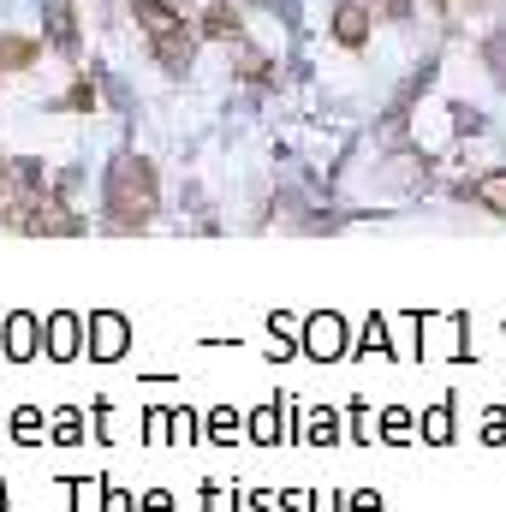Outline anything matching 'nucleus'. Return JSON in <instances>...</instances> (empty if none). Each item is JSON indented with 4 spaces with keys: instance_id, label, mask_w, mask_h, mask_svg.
Masks as SVG:
<instances>
[{
    "instance_id": "1",
    "label": "nucleus",
    "mask_w": 506,
    "mask_h": 512,
    "mask_svg": "<svg viewBox=\"0 0 506 512\" xmlns=\"http://www.w3.org/2000/svg\"><path fill=\"white\" fill-rule=\"evenodd\" d=\"M161 221V173L143 155H114L102 173V227L108 233H149Z\"/></svg>"
},
{
    "instance_id": "2",
    "label": "nucleus",
    "mask_w": 506,
    "mask_h": 512,
    "mask_svg": "<svg viewBox=\"0 0 506 512\" xmlns=\"http://www.w3.org/2000/svg\"><path fill=\"white\" fill-rule=\"evenodd\" d=\"M298 352L316 358V364H346V358H352V322H346L340 310H316V316H304Z\"/></svg>"
},
{
    "instance_id": "3",
    "label": "nucleus",
    "mask_w": 506,
    "mask_h": 512,
    "mask_svg": "<svg viewBox=\"0 0 506 512\" xmlns=\"http://www.w3.org/2000/svg\"><path fill=\"white\" fill-rule=\"evenodd\" d=\"M84 352L96 364H120L131 352V316L126 310H90L84 316Z\"/></svg>"
},
{
    "instance_id": "4",
    "label": "nucleus",
    "mask_w": 506,
    "mask_h": 512,
    "mask_svg": "<svg viewBox=\"0 0 506 512\" xmlns=\"http://www.w3.org/2000/svg\"><path fill=\"white\" fill-rule=\"evenodd\" d=\"M42 352H48L54 364H72V358L84 352V316H78V310L42 316Z\"/></svg>"
},
{
    "instance_id": "5",
    "label": "nucleus",
    "mask_w": 506,
    "mask_h": 512,
    "mask_svg": "<svg viewBox=\"0 0 506 512\" xmlns=\"http://www.w3.org/2000/svg\"><path fill=\"white\" fill-rule=\"evenodd\" d=\"M298 447H340L346 441V417L334 411V405H298V435H292Z\"/></svg>"
},
{
    "instance_id": "6",
    "label": "nucleus",
    "mask_w": 506,
    "mask_h": 512,
    "mask_svg": "<svg viewBox=\"0 0 506 512\" xmlns=\"http://www.w3.org/2000/svg\"><path fill=\"white\" fill-rule=\"evenodd\" d=\"M0 352H6L12 364H30V358L42 352V316H36V310H12V316L0 322Z\"/></svg>"
},
{
    "instance_id": "7",
    "label": "nucleus",
    "mask_w": 506,
    "mask_h": 512,
    "mask_svg": "<svg viewBox=\"0 0 506 512\" xmlns=\"http://www.w3.org/2000/svg\"><path fill=\"white\" fill-rule=\"evenodd\" d=\"M370 30H376V6L370 0H340L334 6V42L340 48H364Z\"/></svg>"
},
{
    "instance_id": "8",
    "label": "nucleus",
    "mask_w": 506,
    "mask_h": 512,
    "mask_svg": "<svg viewBox=\"0 0 506 512\" xmlns=\"http://www.w3.org/2000/svg\"><path fill=\"white\" fill-rule=\"evenodd\" d=\"M459 197H465V203H477V209H489V215H501V221H506V167L495 161V167L471 173V179L459 185Z\"/></svg>"
},
{
    "instance_id": "9",
    "label": "nucleus",
    "mask_w": 506,
    "mask_h": 512,
    "mask_svg": "<svg viewBox=\"0 0 506 512\" xmlns=\"http://www.w3.org/2000/svg\"><path fill=\"white\" fill-rule=\"evenodd\" d=\"M417 340H423V310H399V316H387V358L417 364Z\"/></svg>"
},
{
    "instance_id": "10",
    "label": "nucleus",
    "mask_w": 506,
    "mask_h": 512,
    "mask_svg": "<svg viewBox=\"0 0 506 512\" xmlns=\"http://www.w3.org/2000/svg\"><path fill=\"white\" fill-rule=\"evenodd\" d=\"M268 334H274V352H268V358H298L304 316H292V310H274V316H268Z\"/></svg>"
},
{
    "instance_id": "11",
    "label": "nucleus",
    "mask_w": 506,
    "mask_h": 512,
    "mask_svg": "<svg viewBox=\"0 0 506 512\" xmlns=\"http://www.w3.org/2000/svg\"><path fill=\"white\" fill-rule=\"evenodd\" d=\"M36 60H42L36 36H0V72H30Z\"/></svg>"
},
{
    "instance_id": "12",
    "label": "nucleus",
    "mask_w": 506,
    "mask_h": 512,
    "mask_svg": "<svg viewBox=\"0 0 506 512\" xmlns=\"http://www.w3.org/2000/svg\"><path fill=\"white\" fill-rule=\"evenodd\" d=\"M197 24H203V36H209V42H233V36H245V24H239V12H233L227 0H215V6H209V12H203Z\"/></svg>"
},
{
    "instance_id": "13",
    "label": "nucleus",
    "mask_w": 506,
    "mask_h": 512,
    "mask_svg": "<svg viewBox=\"0 0 506 512\" xmlns=\"http://www.w3.org/2000/svg\"><path fill=\"white\" fill-rule=\"evenodd\" d=\"M423 441H429V447H447V441H453V393H441V399L423 411Z\"/></svg>"
},
{
    "instance_id": "14",
    "label": "nucleus",
    "mask_w": 506,
    "mask_h": 512,
    "mask_svg": "<svg viewBox=\"0 0 506 512\" xmlns=\"http://www.w3.org/2000/svg\"><path fill=\"white\" fill-rule=\"evenodd\" d=\"M346 429H352V441H358V447H381V417L364 405V399H352V405H346Z\"/></svg>"
},
{
    "instance_id": "15",
    "label": "nucleus",
    "mask_w": 506,
    "mask_h": 512,
    "mask_svg": "<svg viewBox=\"0 0 506 512\" xmlns=\"http://www.w3.org/2000/svg\"><path fill=\"white\" fill-rule=\"evenodd\" d=\"M352 358H387V316L381 310L364 316V334L352 340Z\"/></svg>"
},
{
    "instance_id": "16",
    "label": "nucleus",
    "mask_w": 506,
    "mask_h": 512,
    "mask_svg": "<svg viewBox=\"0 0 506 512\" xmlns=\"http://www.w3.org/2000/svg\"><path fill=\"white\" fill-rule=\"evenodd\" d=\"M6 423H12V441H18V447H42V435H48V423H42L36 405H18Z\"/></svg>"
},
{
    "instance_id": "17",
    "label": "nucleus",
    "mask_w": 506,
    "mask_h": 512,
    "mask_svg": "<svg viewBox=\"0 0 506 512\" xmlns=\"http://www.w3.org/2000/svg\"><path fill=\"white\" fill-rule=\"evenodd\" d=\"M203 429H209V441H215V447H233V441H239V429H245V417H239L233 405H215Z\"/></svg>"
},
{
    "instance_id": "18",
    "label": "nucleus",
    "mask_w": 506,
    "mask_h": 512,
    "mask_svg": "<svg viewBox=\"0 0 506 512\" xmlns=\"http://www.w3.org/2000/svg\"><path fill=\"white\" fill-rule=\"evenodd\" d=\"M54 441L60 447H84V411L78 405H60L54 411Z\"/></svg>"
},
{
    "instance_id": "19",
    "label": "nucleus",
    "mask_w": 506,
    "mask_h": 512,
    "mask_svg": "<svg viewBox=\"0 0 506 512\" xmlns=\"http://www.w3.org/2000/svg\"><path fill=\"white\" fill-rule=\"evenodd\" d=\"M197 441V411L191 405H173L167 411V447H191Z\"/></svg>"
},
{
    "instance_id": "20",
    "label": "nucleus",
    "mask_w": 506,
    "mask_h": 512,
    "mask_svg": "<svg viewBox=\"0 0 506 512\" xmlns=\"http://www.w3.org/2000/svg\"><path fill=\"white\" fill-rule=\"evenodd\" d=\"M72 489V512H102V489L108 477H84V483H66Z\"/></svg>"
},
{
    "instance_id": "21",
    "label": "nucleus",
    "mask_w": 506,
    "mask_h": 512,
    "mask_svg": "<svg viewBox=\"0 0 506 512\" xmlns=\"http://www.w3.org/2000/svg\"><path fill=\"white\" fill-rule=\"evenodd\" d=\"M411 435V411L405 405H387L381 411V441H405Z\"/></svg>"
},
{
    "instance_id": "22",
    "label": "nucleus",
    "mask_w": 506,
    "mask_h": 512,
    "mask_svg": "<svg viewBox=\"0 0 506 512\" xmlns=\"http://www.w3.org/2000/svg\"><path fill=\"white\" fill-rule=\"evenodd\" d=\"M143 441H149V447H167V411H161V405L143 411Z\"/></svg>"
},
{
    "instance_id": "23",
    "label": "nucleus",
    "mask_w": 506,
    "mask_h": 512,
    "mask_svg": "<svg viewBox=\"0 0 506 512\" xmlns=\"http://www.w3.org/2000/svg\"><path fill=\"white\" fill-rule=\"evenodd\" d=\"M203 512H239V495L221 483H203Z\"/></svg>"
},
{
    "instance_id": "24",
    "label": "nucleus",
    "mask_w": 506,
    "mask_h": 512,
    "mask_svg": "<svg viewBox=\"0 0 506 512\" xmlns=\"http://www.w3.org/2000/svg\"><path fill=\"white\" fill-rule=\"evenodd\" d=\"M304 512H346V495H334V489H304Z\"/></svg>"
},
{
    "instance_id": "25",
    "label": "nucleus",
    "mask_w": 506,
    "mask_h": 512,
    "mask_svg": "<svg viewBox=\"0 0 506 512\" xmlns=\"http://www.w3.org/2000/svg\"><path fill=\"white\" fill-rule=\"evenodd\" d=\"M483 441H489V447H506V405H489V417H483Z\"/></svg>"
},
{
    "instance_id": "26",
    "label": "nucleus",
    "mask_w": 506,
    "mask_h": 512,
    "mask_svg": "<svg viewBox=\"0 0 506 512\" xmlns=\"http://www.w3.org/2000/svg\"><path fill=\"white\" fill-rule=\"evenodd\" d=\"M239 512H274V489H251V495L239 501Z\"/></svg>"
},
{
    "instance_id": "27",
    "label": "nucleus",
    "mask_w": 506,
    "mask_h": 512,
    "mask_svg": "<svg viewBox=\"0 0 506 512\" xmlns=\"http://www.w3.org/2000/svg\"><path fill=\"white\" fill-rule=\"evenodd\" d=\"M137 512H173V495H167V489H149V495L137 501Z\"/></svg>"
},
{
    "instance_id": "28",
    "label": "nucleus",
    "mask_w": 506,
    "mask_h": 512,
    "mask_svg": "<svg viewBox=\"0 0 506 512\" xmlns=\"http://www.w3.org/2000/svg\"><path fill=\"white\" fill-rule=\"evenodd\" d=\"M346 512H381V495L376 489H358V495L346 501Z\"/></svg>"
},
{
    "instance_id": "29",
    "label": "nucleus",
    "mask_w": 506,
    "mask_h": 512,
    "mask_svg": "<svg viewBox=\"0 0 506 512\" xmlns=\"http://www.w3.org/2000/svg\"><path fill=\"white\" fill-rule=\"evenodd\" d=\"M102 495H108V507H102V512H137V501H131L126 489H114V483H108Z\"/></svg>"
},
{
    "instance_id": "30",
    "label": "nucleus",
    "mask_w": 506,
    "mask_h": 512,
    "mask_svg": "<svg viewBox=\"0 0 506 512\" xmlns=\"http://www.w3.org/2000/svg\"><path fill=\"white\" fill-rule=\"evenodd\" d=\"M274 512H304V489L298 495H274Z\"/></svg>"
}]
</instances>
